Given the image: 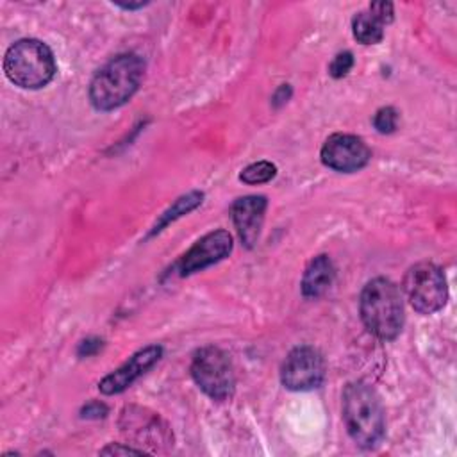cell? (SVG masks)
Wrapping results in <instances>:
<instances>
[{"mask_svg":"<svg viewBox=\"0 0 457 457\" xmlns=\"http://www.w3.org/2000/svg\"><path fill=\"white\" fill-rule=\"evenodd\" d=\"M353 66V55L350 52H341L334 57V61L330 62L328 66V73L334 77V79H341L345 77Z\"/></svg>","mask_w":457,"mask_h":457,"instance_id":"cell-18","label":"cell"},{"mask_svg":"<svg viewBox=\"0 0 457 457\" xmlns=\"http://www.w3.org/2000/svg\"><path fill=\"white\" fill-rule=\"evenodd\" d=\"M232 250V236L220 228L200 237L179 261V271L182 277L191 275L198 270H204L223 257H227Z\"/></svg>","mask_w":457,"mask_h":457,"instance_id":"cell-9","label":"cell"},{"mask_svg":"<svg viewBox=\"0 0 457 457\" xmlns=\"http://www.w3.org/2000/svg\"><path fill=\"white\" fill-rule=\"evenodd\" d=\"M202 198H204V195L202 193H198V191H193V193H187V195H184V196H180L179 200H175V204L159 218V221L154 225V228H152V236L154 234H157V232H161L166 225H170L171 221H175L177 218H180V216H184V214H187L189 211H193V209H196L200 204H202Z\"/></svg>","mask_w":457,"mask_h":457,"instance_id":"cell-15","label":"cell"},{"mask_svg":"<svg viewBox=\"0 0 457 457\" xmlns=\"http://www.w3.org/2000/svg\"><path fill=\"white\" fill-rule=\"evenodd\" d=\"M145 75V62L136 54H120L102 66L91 84L89 100L98 111L121 107L137 91Z\"/></svg>","mask_w":457,"mask_h":457,"instance_id":"cell-2","label":"cell"},{"mask_svg":"<svg viewBox=\"0 0 457 457\" xmlns=\"http://www.w3.org/2000/svg\"><path fill=\"white\" fill-rule=\"evenodd\" d=\"M343 420L353 443L375 448L386 434L384 405L377 391L364 382H352L343 391Z\"/></svg>","mask_w":457,"mask_h":457,"instance_id":"cell-1","label":"cell"},{"mask_svg":"<svg viewBox=\"0 0 457 457\" xmlns=\"http://www.w3.org/2000/svg\"><path fill=\"white\" fill-rule=\"evenodd\" d=\"M120 7H123V9H137V7H143L145 4L143 2H139V4H118Z\"/></svg>","mask_w":457,"mask_h":457,"instance_id":"cell-23","label":"cell"},{"mask_svg":"<svg viewBox=\"0 0 457 457\" xmlns=\"http://www.w3.org/2000/svg\"><path fill=\"white\" fill-rule=\"evenodd\" d=\"M100 453H104V455H107V453H111V455H120V453H143V450H134V448H130V446H120V445H109V446H105L104 450H100Z\"/></svg>","mask_w":457,"mask_h":457,"instance_id":"cell-21","label":"cell"},{"mask_svg":"<svg viewBox=\"0 0 457 457\" xmlns=\"http://www.w3.org/2000/svg\"><path fill=\"white\" fill-rule=\"evenodd\" d=\"M393 21V4L373 2L352 20L353 37L362 45H375L384 37V27Z\"/></svg>","mask_w":457,"mask_h":457,"instance_id":"cell-13","label":"cell"},{"mask_svg":"<svg viewBox=\"0 0 457 457\" xmlns=\"http://www.w3.org/2000/svg\"><path fill=\"white\" fill-rule=\"evenodd\" d=\"M403 293L414 311L434 314L445 307L448 287L445 273L434 262H418L403 277Z\"/></svg>","mask_w":457,"mask_h":457,"instance_id":"cell-5","label":"cell"},{"mask_svg":"<svg viewBox=\"0 0 457 457\" xmlns=\"http://www.w3.org/2000/svg\"><path fill=\"white\" fill-rule=\"evenodd\" d=\"M398 123V112L393 107H380L373 116V125L380 134L395 132Z\"/></svg>","mask_w":457,"mask_h":457,"instance_id":"cell-17","label":"cell"},{"mask_svg":"<svg viewBox=\"0 0 457 457\" xmlns=\"http://www.w3.org/2000/svg\"><path fill=\"white\" fill-rule=\"evenodd\" d=\"M100 348H102V339H98V337H89V339H86V341L80 343V346H79V355H80V357H89V355L96 353Z\"/></svg>","mask_w":457,"mask_h":457,"instance_id":"cell-20","label":"cell"},{"mask_svg":"<svg viewBox=\"0 0 457 457\" xmlns=\"http://www.w3.org/2000/svg\"><path fill=\"white\" fill-rule=\"evenodd\" d=\"M4 73L18 87L39 89L55 75V59L39 39H20L4 55Z\"/></svg>","mask_w":457,"mask_h":457,"instance_id":"cell-4","label":"cell"},{"mask_svg":"<svg viewBox=\"0 0 457 457\" xmlns=\"http://www.w3.org/2000/svg\"><path fill=\"white\" fill-rule=\"evenodd\" d=\"M191 377L212 400H227L234 393V370L228 355L218 346H204L195 352Z\"/></svg>","mask_w":457,"mask_h":457,"instance_id":"cell-6","label":"cell"},{"mask_svg":"<svg viewBox=\"0 0 457 457\" xmlns=\"http://www.w3.org/2000/svg\"><path fill=\"white\" fill-rule=\"evenodd\" d=\"M266 198L250 195L237 198L232 205V220L237 228V234L243 241L245 246L252 248L261 234L262 221H264V212H266Z\"/></svg>","mask_w":457,"mask_h":457,"instance_id":"cell-11","label":"cell"},{"mask_svg":"<svg viewBox=\"0 0 457 457\" xmlns=\"http://www.w3.org/2000/svg\"><path fill=\"white\" fill-rule=\"evenodd\" d=\"M334 280V264L327 255L314 257L302 277V293L307 298L321 296Z\"/></svg>","mask_w":457,"mask_h":457,"instance_id":"cell-14","label":"cell"},{"mask_svg":"<svg viewBox=\"0 0 457 457\" xmlns=\"http://www.w3.org/2000/svg\"><path fill=\"white\" fill-rule=\"evenodd\" d=\"M275 175H277L275 164H271L270 161H257V162L248 164L239 173V179L245 184H264V182H270Z\"/></svg>","mask_w":457,"mask_h":457,"instance_id":"cell-16","label":"cell"},{"mask_svg":"<svg viewBox=\"0 0 457 457\" xmlns=\"http://www.w3.org/2000/svg\"><path fill=\"white\" fill-rule=\"evenodd\" d=\"M325 378V361L312 346L291 350L282 362L280 380L291 391H309L318 387Z\"/></svg>","mask_w":457,"mask_h":457,"instance_id":"cell-7","label":"cell"},{"mask_svg":"<svg viewBox=\"0 0 457 457\" xmlns=\"http://www.w3.org/2000/svg\"><path fill=\"white\" fill-rule=\"evenodd\" d=\"M121 430L145 445L157 446L159 443L170 441L166 425L161 421V418L157 414H145L143 409H125L121 416Z\"/></svg>","mask_w":457,"mask_h":457,"instance_id":"cell-12","label":"cell"},{"mask_svg":"<svg viewBox=\"0 0 457 457\" xmlns=\"http://www.w3.org/2000/svg\"><path fill=\"white\" fill-rule=\"evenodd\" d=\"M289 96H291V87H289L287 84H282V86L275 91V95H273V104H275V105H282V104L287 102Z\"/></svg>","mask_w":457,"mask_h":457,"instance_id":"cell-22","label":"cell"},{"mask_svg":"<svg viewBox=\"0 0 457 457\" xmlns=\"http://www.w3.org/2000/svg\"><path fill=\"white\" fill-rule=\"evenodd\" d=\"M361 318L366 328L378 339H395L403 327L402 293L386 277L370 280L361 293Z\"/></svg>","mask_w":457,"mask_h":457,"instance_id":"cell-3","label":"cell"},{"mask_svg":"<svg viewBox=\"0 0 457 457\" xmlns=\"http://www.w3.org/2000/svg\"><path fill=\"white\" fill-rule=\"evenodd\" d=\"M320 157L327 168L352 173L368 164L371 152L368 145L353 134H332L323 143Z\"/></svg>","mask_w":457,"mask_h":457,"instance_id":"cell-8","label":"cell"},{"mask_svg":"<svg viewBox=\"0 0 457 457\" xmlns=\"http://www.w3.org/2000/svg\"><path fill=\"white\" fill-rule=\"evenodd\" d=\"M82 418H93V420H98V418H104L107 414V405L105 403H100V402H91L87 405L82 407L80 411Z\"/></svg>","mask_w":457,"mask_h":457,"instance_id":"cell-19","label":"cell"},{"mask_svg":"<svg viewBox=\"0 0 457 457\" xmlns=\"http://www.w3.org/2000/svg\"><path fill=\"white\" fill-rule=\"evenodd\" d=\"M161 355H162V348L159 345H150L141 348L125 364H121L112 373L105 375L100 380L98 389L104 395H118L125 391L134 380H137L143 373H146L161 359Z\"/></svg>","mask_w":457,"mask_h":457,"instance_id":"cell-10","label":"cell"}]
</instances>
